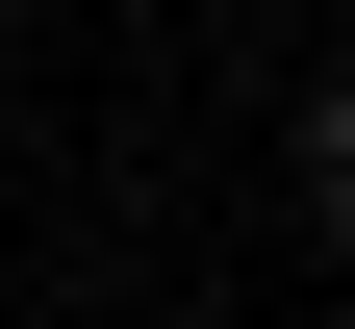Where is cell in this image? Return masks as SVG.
Instances as JSON below:
<instances>
[{
  "label": "cell",
  "mask_w": 355,
  "mask_h": 329,
  "mask_svg": "<svg viewBox=\"0 0 355 329\" xmlns=\"http://www.w3.org/2000/svg\"><path fill=\"white\" fill-rule=\"evenodd\" d=\"M279 152H304V228H330V254H355V76H330V102H304V127H279Z\"/></svg>",
  "instance_id": "1"
}]
</instances>
